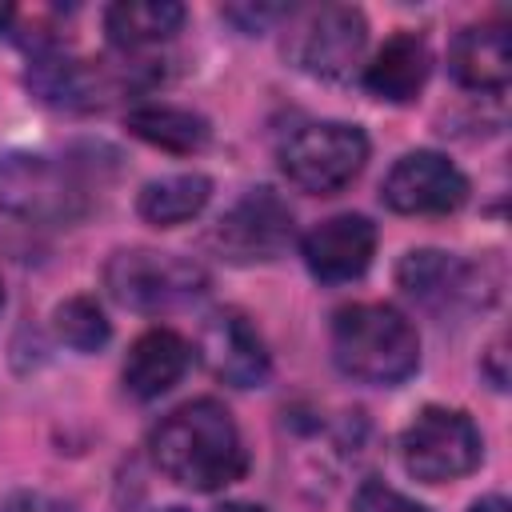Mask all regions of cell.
Wrapping results in <instances>:
<instances>
[{"instance_id": "cell-1", "label": "cell", "mask_w": 512, "mask_h": 512, "mask_svg": "<svg viewBox=\"0 0 512 512\" xmlns=\"http://www.w3.org/2000/svg\"><path fill=\"white\" fill-rule=\"evenodd\" d=\"M148 448L156 468L192 492L228 488L248 472V448L240 440V428L232 412L212 396L188 400L168 412L156 424Z\"/></svg>"}, {"instance_id": "cell-2", "label": "cell", "mask_w": 512, "mask_h": 512, "mask_svg": "<svg viewBox=\"0 0 512 512\" xmlns=\"http://www.w3.org/2000/svg\"><path fill=\"white\" fill-rule=\"evenodd\" d=\"M332 360L360 384H400L420 368V336L392 304H344L332 316Z\"/></svg>"}, {"instance_id": "cell-3", "label": "cell", "mask_w": 512, "mask_h": 512, "mask_svg": "<svg viewBox=\"0 0 512 512\" xmlns=\"http://www.w3.org/2000/svg\"><path fill=\"white\" fill-rule=\"evenodd\" d=\"M104 288L112 300L136 312H172L192 304L204 288L208 276L196 260L180 252H156V248H128L116 252L104 264Z\"/></svg>"}, {"instance_id": "cell-4", "label": "cell", "mask_w": 512, "mask_h": 512, "mask_svg": "<svg viewBox=\"0 0 512 512\" xmlns=\"http://www.w3.org/2000/svg\"><path fill=\"white\" fill-rule=\"evenodd\" d=\"M368 44V20L352 4H320L304 12H288L284 56L308 76L344 80Z\"/></svg>"}, {"instance_id": "cell-5", "label": "cell", "mask_w": 512, "mask_h": 512, "mask_svg": "<svg viewBox=\"0 0 512 512\" xmlns=\"http://www.w3.org/2000/svg\"><path fill=\"white\" fill-rule=\"evenodd\" d=\"M364 160H368V136L344 120L304 124L280 144L284 176L312 196H332L344 184H352Z\"/></svg>"}, {"instance_id": "cell-6", "label": "cell", "mask_w": 512, "mask_h": 512, "mask_svg": "<svg viewBox=\"0 0 512 512\" xmlns=\"http://www.w3.org/2000/svg\"><path fill=\"white\" fill-rule=\"evenodd\" d=\"M484 456L480 428L460 408L428 404L412 416V424L400 432V460L408 476L424 484H448L468 476Z\"/></svg>"}, {"instance_id": "cell-7", "label": "cell", "mask_w": 512, "mask_h": 512, "mask_svg": "<svg viewBox=\"0 0 512 512\" xmlns=\"http://www.w3.org/2000/svg\"><path fill=\"white\" fill-rule=\"evenodd\" d=\"M88 208L76 176L36 152H12L0 160V212L28 224H72Z\"/></svg>"}, {"instance_id": "cell-8", "label": "cell", "mask_w": 512, "mask_h": 512, "mask_svg": "<svg viewBox=\"0 0 512 512\" xmlns=\"http://www.w3.org/2000/svg\"><path fill=\"white\" fill-rule=\"evenodd\" d=\"M396 284L404 288L408 300H416L420 308L436 312V316H456L468 308H484L496 288L484 276V268L452 256V252H436V248H420L408 252L396 264Z\"/></svg>"}, {"instance_id": "cell-9", "label": "cell", "mask_w": 512, "mask_h": 512, "mask_svg": "<svg viewBox=\"0 0 512 512\" xmlns=\"http://www.w3.org/2000/svg\"><path fill=\"white\" fill-rule=\"evenodd\" d=\"M212 244L232 264L276 260L292 244V208L272 188H252L220 216Z\"/></svg>"}, {"instance_id": "cell-10", "label": "cell", "mask_w": 512, "mask_h": 512, "mask_svg": "<svg viewBox=\"0 0 512 512\" xmlns=\"http://www.w3.org/2000/svg\"><path fill=\"white\" fill-rule=\"evenodd\" d=\"M380 196L404 216H444L468 200V180L440 152H408L388 168Z\"/></svg>"}, {"instance_id": "cell-11", "label": "cell", "mask_w": 512, "mask_h": 512, "mask_svg": "<svg viewBox=\"0 0 512 512\" xmlns=\"http://www.w3.org/2000/svg\"><path fill=\"white\" fill-rule=\"evenodd\" d=\"M300 256L316 280L348 284V280L364 276L372 256H376V224L368 216H356V212L328 216L304 232Z\"/></svg>"}, {"instance_id": "cell-12", "label": "cell", "mask_w": 512, "mask_h": 512, "mask_svg": "<svg viewBox=\"0 0 512 512\" xmlns=\"http://www.w3.org/2000/svg\"><path fill=\"white\" fill-rule=\"evenodd\" d=\"M200 356L208 372L232 388H260L268 380V348L256 324L236 308H220L204 320Z\"/></svg>"}, {"instance_id": "cell-13", "label": "cell", "mask_w": 512, "mask_h": 512, "mask_svg": "<svg viewBox=\"0 0 512 512\" xmlns=\"http://www.w3.org/2000/svg\"><path fill=\"white\" fill-rule=\"evenodd\" d=\"M188 364H192V344L180 332L148 328V332H140L132 340L128 356H124V388L136 400H156L172 384H180Z\"/></svg>"}, {"instance_id": "cell-14", "label": "cell", "mask_w": 512, "mask_h": 512, "mask_svg": "<svg viewBox=\"0 0 512 512\" xmlns=\"http://www.w3.org/2000/svg\"><path fill=\"white\" fill-rule=\"evenodd\" d=\"M452 76L472 92H504L512 76V44L504 24H468L448 48Z\"/></svg>"}, {"instance_id": "cell-15", "label": "cell", "mask_w": 512, "mask_h": 512, "mask_svg": "<svg viewBox=\"0 0 512 512\" xmlns=\"http://www.w3.org/2000/svg\"><path fill=\"white\" fill-rule=\"evenodd\" d=\"M428 44L416 32H396L364 68V88L388 104H408L428 80Z\"/></svg>"}, {"instance_id": "cell-16", "label": "cell", "mask_w": 512, "mask_h": 512, "mask_svg": "<svg viewBox=\"0 0 512 512\" xmlns=\"http://www.w3.org/2000/svg\"><path fill=\"white\" fill-rule=\"evenodd\" d=\"M180 24H184V4L176 0H120L104 12L108 40L124 52L164 44L180 32Z\"/></svg>"}, {"instance_id": "cell-17", "label": "cell", "mask_w": 512, "mask_h": 512, "mask_svg": "<svg viewBox=\"0 0 512 512\" xmlns=\"http://www.w3.org/2000/svg\"><path fill=\"white\" fill-rule=\"evenodd\" d=\"M128 132L160 152H200L208 144V120L176 104H140L128 112Z\"/></svg>"}, {"instance_id": "cell-18", "label": "cell", "mask_w": 512, "mask_h": 512, "mask_svg": "<svg viewBox=\"0 0 512 512\" xmlns=\"http://www.w3.org/2000/svg\"><path fill=\"white\" fill-rule=\"evenodd\" d=\"M212 196V180L200 176V172H176V176H160L152 184L140 188V200H136V212L156 224V228H176L192 216L204 212Z\"/></svg>"}, {"instance_id": "cell-19", "label": "cell", "mask_w": 512, "mask_h": 512, "mask_svg": "<svg viewBox=\"0 0 512 512\" xmlns=\"http://www.w3.org/2000/svg\"><path fill=\"white\" fill-rule=\"evenodd\" d=\"M28 84L32 92L52 104V108H96L100 100V76L96 68L80 64V60H68V56H40L28 72Z\"/></svg>"}, {"instance_id": "cell-20", "label": "cell", "mask_w": 512, "mask_h": 512, "mask_svg": "<svg viewBox=\"0 0 512 512\" xmlns=\"http://www.w3.org/2000/svg\"><path fill=\"white\" fill-rule=\"evenodd\" d=\"M52 328H56V336H60L68 348H76V352H96V348H104L108 336H112V324H108L104 308H100L92 296H68L64 304H56Z\"/></svg>"}, {"instance_id": "cell-21", "label": "cell", "mask_w": 512, "mask_h": 512, "mask_svg": "<svg viewBox=\"0 0 512 512\" xmlns=\"http://www.w3.org/2000/svg\"><path fill=\"white\" fill-rule=\"evenodd\" d=\"M352 512H428V508L416 504L412 496H404V492L380 484V480H368V484H360Z\"/></svg>"}, {"instance_id": "cell-22", "label": "cell", "mask_w": 512, "mask_h": 512, "mask_svg": "<svg viewBox=\"0 0 512 512\" xmlns=\"http://www.w3.org/2000/svg\"><path fill=\"white\" fill-rule=\"evenodd\" d=\"M0 512H72V504L52 492H40V488H20V492L4 496Z\"/></svg>"}, {"instance_id": "cell-23", "label": "cell", "mask_w": 512, "mask_h": 512, "mask_svg": "<svg viewBox=\"0 0 512 512\" xmlns=\"http://www.w3.org/2000/svg\"><path fill=\"white\" fill-rule=\"evenodd\" d=\"M468 512H508V500L504 496H480Z\"/></svg>"}, {"instance_id": "cell-24", "label": "cell", "mask_w": 512, "mask_h": 512, "mask_svg": "<svg viewBox=\"0 0 512 512\" xmlns=\"http://www.w3.org/2000/svg\"><path fill=\"white\" fill-rule=\"evenodd\" d=\"M216 512H268V508H260V504H244V500H232V504H220Z\"/></svg>"}, {"instance_id": "cell-25", "label": "cell", "mask_w": 512, "mask_h": 512, "mask_svg": "<svg viewBox=\"0 0 512 512\" xmlns=\"http://www.w3.org/2000/svg\"><path fill=\"white\" fill-rule=\"evenodd\" d=\"M8 20H12V8H0V28H4Z\"/></svg>"}, {"instance_id": "cell-26", "label": "cell", "mask_w": 512, "mask_h": 512, "mask_svg": "<svg viewBox=\"0 0 512 512\" xmlns=\"http://www.w3.org/2000/svg\"><path fill=\"white\" fill-rule=\"evenodd\" d=\"M0 308H4V288H0Z\"/></svg>"}, {"instance_id": "cell-27", "label": "cell", "mask_w": 512, "mask_h": 512, "mask_svg": "<svg viewBox=\"0 0 512 512\" xmlns=\"http://www.w3.org/2000/svg\"><path fill=\"white\" fill-rule=\"evenodd\" d=\"M168 512H184V508H168Z\"/></svg>"}]
</instances>
